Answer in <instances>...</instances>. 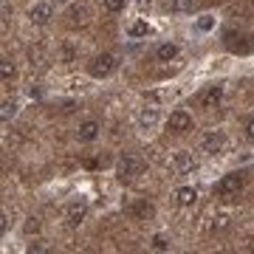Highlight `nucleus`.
Listing matches in <instances>:
<instances>
[{
	"instance_id": "6",
	"label": "nucleus",
	"mask_w": 254,
	"mask_h": 254,
	"mask_svg": "<svg viewBox=\"0 0 254 254\" xmlns=\"http://www.w3.org/2000/svg\"><path fill=\"white\" fill-rule=\"evenodd\" d=\"M88 218V203H82V200H73L71 206L65 209V223L71 229L82 226V220Z\"/></svg>"
},
{
	"instance_id": "15",
	"label": "nucleus",
	"mask_w": 254,
	"mask_h": 254,
	"mask_svg": "<svg viewBox=\"0 0 254 254\" xmlns=\"http://www.w3.org/2000/svg\"><path fill=\"white\" fill-rule=\"evenodd\" d=\"M68 23L71 26H85L88 23V11L82 9V6H71L68 9Z\"/></svg>"
},
{
	"instance_id": "26",
	"label": "nucleus",
	"mask_w": 254,
	"mask_h": 254,
	"mask_svg": "<svg viewBox=\"0 0 254 254\" xmlns=\"http://www.w3.org/2000/svg\"><path fill=\"white\" fill-rule=\"evenodd\" d=\"M153 246H155V249H167V243H164V237H155V240H153Z\"/></svg>"
},
{
	"instance_id": "27",
	"label": "nucleus",
	"mask_w": 254,
	"mask_h": 254,
	"mask_svg": "<svg viewBox=\"0 0 254 254\" xmlns=\"http://www.w3.org/2000/svg\"><path fill=\"white\" fill-rule=\"evenodd\" d=\"M147 3H153V0H138V6H147Z\"/></svg>"
},
{
	"instance_id": "4",
	"label": "nucleus",
	"mask_w": 254,
	"mask_h": 254,
	"mask_svg": "<svg viewBox=\"0 0 254 254\" xmlns=\"http://www.w3.org/2000/svg\"><path fill=\"white\" fill-rule=\"evenodd\" d=\"M116 57L113 54H99L96 60L91 63V76H96V79H105V76H110V73L116 71Z\"/></svg>"
},
{
	"instance_id": "13",
	"label": "nucleus",
	"mask_w": 254,
	"mask_h": 254,
	"mask_svg": "<svg viewBox=\"0 0 254 254\" xmlns=\"http://www.w3.org/2000/svg\"><path fill=\"white\" fill-rule=\"evenodd\" d=\"M155 122H158V110L155 108H144L141 113H138V127H141V130L155 127Z\"/></svg>"
},
{
	"instance_id": "10",
	"label": "nucleus",
	"mask_w": 254,
	"mask_h": 254,
	"mask_svg": "<svg viewBox=\"0 0 254 254\" xmlns=\"http://www.w3.org/2000/svg\"><path fill=\"white\" fill-rule=\"evenodd\" d=\"M130 212H133V218L147 220V218H153V215H155V206L150 203V200H136V203L130 206Z\"/></svg>"
},
{
	"instance_id": "3",
	"label": "nucleus",
	"mask_w": 254,
	"mask_h": 254,
	"mask_svg": "<svg viewBox=\"0 0 254 254\" xmlns=\"http://www.w3.org/2000/svg\"><path fill=\"white\" fill-rule=\"evenodd\" d=\"M223 43H226V48L235 51V54H249L254 48V37L243 34V31H226V34H223Z\"/></svg>"
},
{
	"instance_id": "12",
	"label": "nucleus",
	"mask_w": 254,
	"mask_h": 254,
	"mask_svg": "<svg viewBox=\"0 0 254 254\" xmlns=\"http://www.w3.org/2000/svg\"><path fill=\"white\" fill-rule=\"evenodd\" d=\"M173 167L178 170V173H192V170H195V158H192L190 153H175Z\"/></svg>"
},
{
	"instance_id": "14",
	"label": "nucleus",
	"mask_w": 254,
	"mask_h": 254,
	"mask_svg": "<svg viewBox=\"0 0 254 254\" xmlns=\"http://www.w3.org/2000/svg\"><path fill=\"white\" fill-rule=\"evenodd\" d=\"M175 200H178L181 206H192V203L198 200V192L192 190V187H181V190L175 192Z\"/></svg>"
},
{
	"instance_id": "7",
	"label": "nucleus",
	"mask_w": 254,
	"mask_h": 254,
	"mask_svg": "<svg viewBox=\"0 0 254 254\" xmlns=\"http://www.w3.org/2000/svg\"><path fill=\"white\" fill-rule=\"evenodd\" d=\"M167 127H170L173 133H187V130L192 127V116L187 113V110H173L170 119H167Z\"/></svg>"
},
{
	"instance_id": "11",
	"label": "nucleus",
	"mask_w": 254,
	"mask_h": 254,
	"mask_svg": "<svg viewBox=\"0 0 254 254\" xmlns=\"http://www.w3.org/2000/svg\"><path fill=\"white\" fill-rule=\"evenodd\" d=\"M96 136H99V122L88 119V122H82L79 125V141H93Z\"/></svg>"
},
{
	"instance_id": "5",
	"label": "nucleus",
	"mask_w": 254,
	"mask_h": 254,
	"mask_svg": "<svg viewBox=\"0 0 254 254\" xmlns=\"http://www.w3.org/2000/svg\"><path fill=\"white\" fill-rule=\"evenodd\" d=\"M200 147H203V153L206 155H218V153H223V147H226V136H223L220 130H212V133L203 136Z\"/></svg>"
},
{
	"instance_id": "19",
	"label": "nucleus",
	"mask_w": 254,
	"mask_h": 254,
	"mask_svg": "<svg viewBox=\"0 0 254 254\" xmlns=\"http://www.w3.org/2000/svg\"><path fill=\"white\" fill-rule=\"evenodd\" d=\"M0 73H3V79H11V76H14V68H11L9 60H3V63H0Z\"/></svg>"
},
{
	"instance_id": "2",
	"label": "nucleus",
	"mask_w": 254,
	"mask_h": 254,
	"mask_svg": "<svg viewBox=\"0 0 254 254\" xmlns=\"http://www.w3.org/2000/svg\"><path fill=\"white\" fill-rule=\"evenodd\" d=\"M243 190V175L240 173H229V175H223L218 184H215V195L218 198H237V192Z\"/></svg>"
},
{
	"instance_id": "18",
	"label": "nucleus",
	"mask_w": 254,
	"mask_h": 254,
	"mask_svg": "<svg viewBox=\"0 0 254 254\" xmlns=\"http://www.w3.org/2000/svg\"><path fill=\"white\" fill-rule=\"evenodd\" d=\"M14 113H17V105H14V102H3V122H9L11 116H14Z\"/></svg>"
},
{
	"instance_id": "23",
	"label": "nucleus",
	"mask_w": 254,
	"mask_h": 254,
	"mask_svg": "<svg viewBox=\"0 0 254 254\" xmlns=\"http://www.w3.org/2000/svg\"><path fill=\"white\" fill-rule=\"evenodd\" d=\"M246 136H249V138L254 141V116L249 119V127H246Z\"/></svg>"
},
{
	"instance_id": "24",
	"label": "nucleus",
	"mask_w": 254,
	"mask_h": 254,
	"mask_svg": "<svg viewBox=\"0 0 254 254\" xmlns=\"http://www.w3.org/2000/svg\"><path fill=\"white\" fill-rule=\"evenodd\" d=\"M198 28H203V31H206V28H212V20H209V17L198 20Z\"/></svg>"
},
{
	"instance_id": "20",
	"label": "nucleus",
	"mask_w": 254,
	"mask_h": 254,
	"mask_svg": "<svg viewBox=\"0 0 254 254\" xmlns=\"http://www.w3.org/2000/svg\"><path fill=\"white\" fill-rule=\"evenodd\" d=\"M147 34V23H133L130 28V37H144Z\"/></svg>"
},
{
	"instance_id": "9",
	"label": "nucleus",
	"mask_w": 254,
	"mask_h": 254,
	"mask_svg": "<svg viewBox=\"0 0 254 254\" xmlns=\"http://www.w3.org/2000/svg\"><path fill=\"white\" fill-rule=\"evenodd\" d=\"M220 99H223V88H220V85H215V88H209V91L200 93L198 102H200V108H215Z\"/></svg>"
},
{
	"instance_id": "1",
	"label": "nucleus",
	"mask_w": 254,
	"mask_h": 254,
	"mask_svg": "<svg viewBox=\"0 0 254 254\" xmlns=\"http://www.w3.org/2000/svg\"><path fill=\"white\" fill-rule=\"evenodd\" d=\"M141 170H144V161L138 158V155L133 153H125L122 158H119V167H116V173H119V181H133V178H138L141 175Z\"/></svg>"
},
{
	"instance_id": "8",
	"label": "nucleus",
	"mask_w": 254,
	"mask_h": 254,
	"mask_svg": "<svg viewBox=\"0 0 254 254\" xmlns=\"http://www.w3.org/2000/svg\"><path fill=\"white\" fill-rule=\"evenodd\" d=\"M28 20L37 23V26H46L48 20H51V3H34L28 9Z\"/></svg>"
},
{
	"instance_id": "16",
	"label": "nucleus",
	"mask_w": 254,
	"mask_h": 254,
	"mask_svg": "<svg viewBox=\"0 0 254 254\" xmlns=\"http://www.w3.org/2000/svg\"><path fill=\"white\" fill-rule=\"evenodd\" d=\"M155 57H158L161 63H170V60H175V57H178V46H173V43H164V46H158Z\"/></svg>"
},
{
	"instance_id": "17",
	"label": "nucleus",
	"mask_w": 254,
	"mask_h": 254,
	"mask_svg": "<svg viewBox=\"0 0 254 254\" xmlns=\"http://www.w3.org/2000/svg\"><path fill=\"white\" fill-rule=\"evenodd\" d=\"M170 11H192V0H167Z\"/></svg>"
},
{
	"instance_id": "21",
	"label": "nucleus",
	"mask_w": 254,
	"mask_h": 254,
	"mask_svg": "<svg viewBox=\"0 0 254 254\" xmlns=\"http://www.w3.org/2000/svg\"><path fill=\"white\" fill-rule=\"evenodd\" d=\"M105 9L108 11H122L125 9V0H105Z\"/></svg>"
},
{
	"instance_id": "22",
	"label": "nucleus",
	"mask_w": 254,
	"mask_h": 254,
	"mask_svg": "<svg viewBox=\"0 0 254 254\" xmlns=\"http://www.w3.org/2000/svg\"><path fill=\"white\" fill-rule=\"evenodd\" d=\"M226 226H229V218H226V215H220V218H218V223H215L212 229H218V232H220V229H226Z\"/></svg>"
},
{
	"instance_id": "25",
	"label": "nucleus",
	"mask_w": 254,
	"mask_h": 254,
	"mask_svg": "<svg viewBox=\"0 0 254 254\" xmlns=\"http://www.w3.org/2000/svg\"><path fill=\"white\" fill-rule=\"evenodd\" d=\"M40 229V223H37V218H31V223H26V232H37Z\"/></svg>"
}]
</instances>
